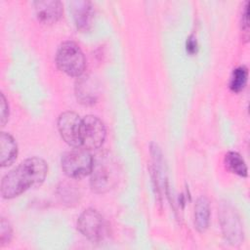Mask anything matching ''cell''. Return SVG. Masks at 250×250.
<instances>
[{
    "label": "cell",
    "instance_id": "1",
    "mask_svg": "<svg viewBox=\"0 0 250 250\" xmlns=\"http://www.w3.org/2000/svg\"><path fill=\"white\" fill-rule=\"evenodd\" d=\"M47 163L39 157H29L6 174L1 182L3 198L11 199L23 193L30 188L43 184L47 176Z\"/></svg>",
    "mask_w": 250,
    "mask_h": 250
},
{
    "label": "cell",
    "instance_id": "2",
    "mask_svg": "<svg viewBox=\"0 0 250 250\" xmlns=\"http://www.w3.org/2000/svg\"><path fill=\"white\" fill-rule=\"evenodd\" d=\"M91 175L92 189L104 193L112 188L117 183V166L107 154H101L94 158Z\"/></svg>",
    "mask_w": 250,
    "mask_h": 250
},
{
    "label": "cell",
    "instance_id": "3",
    "mask_svg": "<svg viewBox=\"0 0 250 250\" xmlns=\"http://www.w3.org/2000/svg\"><path fill=\"white\" fill-rule=\"evenodd\" d=\"M58 67L71 77H79L86 67V59L80 47L73 41H65L60 45L56 54Z\"/></svg>",
    "mask_w": 250,
    "mask_h": 250
},
{
    "label": "cell",
    "instance_id": "4",
    "mask_svg": "<svg viewBox=\"0 0 250 250\" xmlns=\"http://www.w3.org/2000/svg\"><path fill=\"white\" fill-rule=\"evenodd\" d=\"M94 158L89 150L80 147L66 151L62 156L61 164L63 173L71 179H81L90 175Z\"/></svg>",
    "mask_w": 250,
    "mask_h": 250
},
{
    "label": "cell",
    "instance_id": "5",
    "mask_svg": "<svg viewBox=\"0 0 250 250\" xmlns=\"http://www.w3.org/2000/svg\"><path fill=\"white\" fill-rule=\"evenodd\" d=\"M77 229L92 242L102 241L107 234V225L102 214L93 208L84 210L78 218Z\"/></svg>",
    "mask_w": 250,
    "mask_h": 250
},
{
    "label": "cell",
    "instance_id": "6",
    "mask_svg": "<svg viewBox=\"0 0 250 250\" xmlns=\"http://www.w3.org/2000/svg\"><path fill=\"white\" fill-rule=\"evenodd\" d=\"M106 135L104 122L95 115H87L81 123V147L91 150L102 146Z\"/></svg>",
    "mask_w": 250,
    "mask_h": 250
},
{
    "label": "cell",
    "instance_id": "7",
    "mask_svg": "<svg viewBox=\"0 0 250 250\" xmlns=\"http://www.w3.org/2000/svg\"><path fill=\"white\" fill-rule=\"evenodd\" d=\"M81 123L82 118L74 111H64L58 118L59 133L62 140L72 147H81Z\"/></svg>",
    "mask_w": 250,
    "mask_h": 250
},
{
    "label": "cell",
    "instance_id": "8",
    "mask_svg": "<svg viewBox=\"0 0 250 250\" xmlns=\"http://www.w3.org/2000/svg\"><path fill=\"white\" fill-rule=\"evenodd\" d=\"M220 218L226 241L231 245L240 244L243 240V228L235 210L230 205L225 204L221 208Z\"/></svg>",
    "mask_w": 250,
    "mask_h": 250
},
{
    "label": "cell",
    "instance_id": "9",
    "mask_svg": "<svg viewBox=\"0 0 250 250\" xmlns=\"http://www.w3.org/2000/svg\"><path fill=\"white\" fill-rule=\"evenodd\" d=\"M69 10L77 29L82 32L88 31L92 26L94 18V9L92 3L85 0L71 1L69 3Z\"/></svg>",
    "mask_w": 250,
    "mask_h": 250
},
{
    "label": "cell",
    "instance_id": "10",
    "mask_svg": "<svg viewBox=\"0 0 250 250\" xmlns=\"http://www.w3.org/2000/svg\"><path fill=\"white\" fill-rule=\"evenodd\" d=\"M36 18L45 24L57 22L62 14V5L58 0H42L33 2Z\"/></svg>",
    "mask_w": 250,
    "mask_h": 250
},
{
    "label": "cell",
    "instance_id": "11",
    "mask_svg": "<svg viewBox=\"0 0 250 250\" xmlns=\"http://www.w3.org/2000/svg\"><path fill=\"white\" fill-rule=\"evenodd\" d=\"M18 155V145L9 134L2 132L0 135V164L2 167L11 165Z\"/></svg>",
    "mask_w": 250,
    "mask_h": 250
},
{
    "label": "cell",
    "instance_id": "12",
    "mask_svg": "<svg viewBox=\"0 0 250 250\" xmlns=\"http://www.w3.org/2000/svg\"><path fill=\"white\" fill-rule=\"evenodd\" d=\"M210 222V206L205 196H200L194 206V226L199 232H204Z\"/></svg>",
    "mask_w": 250,
    "mask_h": 250
},
{
    "label": "cell",
    "instance_id": "13",
    "mask_svg": "<svg viewBox=\"0 0 250 250\" xmlns=\"http://www.w3.org/2000/svg\"><path fill=\"white\" fill-rule=\"evenodd\" d=\"M226 168L240 177H247L248 169L243 157L236 151H229L225 155Z\"/></svg>",
    "mask_w": 250,
    "mask_h": 250
},
{
    "label": "cell",
    "instance_id": "14",
    "mask_svg": "<svg viewBox=\"0 0 250 250\" xmlns=\"http://www.w3.org/2000/svg\"><path fill=\"white\" fill-rule=\"evenodd\" d=\"M77 99L84 104H93L96 101V92L94 85L89 79H81L76 84Z\"/></svg>",
    "mask_w": 250,
    "mask_h": 250
},
{
    "label": "cell",
    "instance_id": "15",
    "mask_svg": "<svg viewBox=\"0 0 250 250\" xmlns=\"http://www.w3.org/2000/svg\"><path fill=\"white\" fill-rule=\"evenodd\" d=\"M248 79V70L245 66H238L233 69L230 80H229V89L234 92L238 93L244 89Z\"/></svg>",
    "mask_w": 250,
    "mask_h": 250
},
{
    "label": "cell",
    "instance_id": "16",
    "mask_svg": "<svg viewBox=\"0 0 250 250\" xmlns=\"http://www.w3.org/2000/svg\"><path fill=\"white\" fill-rule=\"evenodd\" d=\"M12 235H13V230H12V227H11L9 221L6 220L5 218H1V222H0V245L4 246V245L8 244L12 239Z\"/></svg>",
    "mask_w": 250,
    "mask_h": 250
},
{
    "label": "cell",
    "instance_id": "17",
    "mask_svg": "<svg viewBox=\"0 0 250 250\" xmlns=\"http://www.w3.org/2000/svg\"><path fill=\"white\" fill-rule=\"evenodd\" d=\"M0 114H1V125L4 126L9 118V105L7 100L3 94L0 95Z\"/></svg>",
    "mask_w": 250,
    "mask_h": 250
},
{
    "label": "cell",
    "instance_id": "18",
    "mask_svg": "<svg viewBox=\"0 0 250 250\" xmlns=\"http://www.w3.org/2000/svg\"><path fill=\"white\" fill-rule=\"evenodd\" d=\"M249 2L245 3L242 15H241V30L242 32H244L246 34V36L248 35V30H249V19H248V15H249Z\"/></svg>",
    "mask_w": 250,
    "mask_h": 250
},
{
    "label": "cell",
    "instance_id": "19",
    "mask_svg": "<svg viewBox=\"0 0 250 250\" xmlns=\"http://www.w3.org/2000/svg\"><path fill=\"white\" fill-rule=\"evenodd\" d=\"M186 47H187V51L190 55H193V54H195L197 52V41H196V38L193 35H190L188 38Z\"/></svg>",
    "mask_w": 250,
    "mask_h": 250
}]
</instances>
